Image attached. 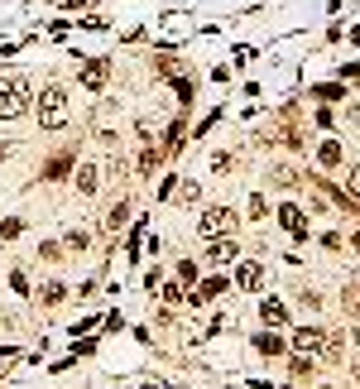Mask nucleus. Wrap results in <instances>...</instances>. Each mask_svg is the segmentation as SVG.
Here are the masks:
<instances>
[{"mask_svg": "<svg viewBox=\"0 0 360 389\" xmlns=\"http://www.w3.org/2000/svg\"><path fill=\"white\" fill-rule=\"evenodd\" d=\"M34 106V87L29 73H0V120H19Z\"/></svg>", "mask_w": 360, "mask_h": 389, "instance_id": "f257e3e1", "label": "nucleus"}, {"mask_svg": "<svg viewBox=\"0 0 360 389\" xmlns=\"http://www.w3.org/2000/svg\"><path fill=\"white\" fill-rule=\"evenodd\" d=\"M68 115H73V106H68V92H63V87H44V92H39V125H44V130H63Z\"/></svg>", "mask_w": 360, "mask_h": 389, "instance_id": "f03ea898", "label": "nucleus"}, {"mask_svg": "<svg viewBox=\"0 0 360 389\" xmlns=\"http://www.w3.org/2000/svg\"><path fill=\"white\" fill-rule=\"evenodd\" d=\"M236 226H240L236 207H207V211L197 216V236H202V240H216V236H231Z\"/></svg>", "mask_w": 360, "mask_h": 389, "instance_id": "7ed1b4c3", "label": "nucleus"}, {"mask_svg": "<svg viewBox=\"0 0 360 389\" xmlns=\"http://www.w3.org/2000/svg\"><path fill=\"white\" fill-rule=\"evenodd\" d=\"M278 226H283L293 240H307V216H303L298 202H283V207H278Z\"/></svg>", "mask_w": 360, "mask_h": 389, "instance_id": "20e7f679", "label": "nucleus"}, {"mask_svg": "<svg viewBox=\"0 0 360 389\" xmlns=\"http://www.w3.org/2000/svg\"><path fill=\"white\" fill-rule=\"evenodd\" d=\"M106 77H111V58H91V63H82V73H77V82H82L87 92H101Z\"/></svg>", "mask_w": 360, "mask_h": 389, "instance_id": "39448f33", "label": "nucleus"}, {"mask_svg": "<svg viewBox=\"0 0 360 389\" xmlns=\"http://www.w3.org/2000/svg\"><path fill=\"white\" fill-rule=\"evenodd\" d=\"M265 279H269V274H265V265H260V260H240L236 284H240L245 293H260V289H265Z\"/></svg>", "mask_w": 360, "mask_h": 389, "instance_id": "423d86ee", "label": "nucleus"}, {"mask_svg": "<svg viewBox=\"0 0 360 389\" xmlns=\"http://www.w3.org/2000/svg\"><path fill=\"white\" fill-rule=\"evenodd\" d=\"M73 188H77L82 197H96V188H101V169H96L91 159H82V164H77V173H73Z\"/></svg>", "mask_w": 360, "mask_h": 389, "instance_id": "0eeeda50", "label": "nucleus"}, {"mask_svg": "<svg viewBox=\"0 0 360 389\" xmlns=\"http://www.w3.org/2000/svg\"><path fill=\"white\" fill-rule=\"evenodd\" d=\"M207 255H211V260H216V265H231V260H236V255H240V240H236V236H216V240H211V250H207Z\"/></svg>", "mask_w": 360, "mask_h": 389, "instance_id": "6e6552de", "label": "nucleus"}, {"mask_svg": "<svg viewBox=\"0 0 360 389\" xmlns=\"http://www.w3.org/2000/svg\"><path fill=\"white\" fill-rule=\"evenodd\" d=\"M293 346H298L303 356H312V351H322V346H327V336H322L317 327H298V332H293Z\"/></svg>", "mask_w": 360, "mask_h": 389, "instance_id": "1a4fd4ad", "label": "nucleus"}, {"mask_svg": "<svg viewBox=\"0 0 360 389\" xmlns=\"http://www.w3.org/2000/svg\"><path fill=\"white\" fill-rule=\"evenodd\" d=\"M260 322H265V327H283V322H288V307H283L278 298H265V303H260Z\"/></svg>", "mask_w": 360, "mask_h": 389, "instance_id": "9d476101", "label": "nucleus"}, {"mask_svg": "<svg viewBox=\"0 0 360 389\" xmlns=\"http://www.w3.org/2000/svg\"><path fill=\"white\" fill-rule=\"evenodd\" d=\"M250 346H255L260 356H283V351H288V346H283V336H274V332H260Z\"/></svg>", "mask_w": 360, "mask_h": 389, "instance_id": "9b49d317", "label": "nucleus"}, {"mask_svg": "<svg viewBox=\"0 0 360 389\" xmlns=\"http://www.w3.org/2000/svg\"><path fill=\"white\" fill-rule=\"evenodd\" d=\"M68 169H77V149H63V154H58V159L44 169V178H63Z\"/></svg>", "mask_w": 360, "mask_h": 389, "instance_id": "f8f14e48", "label": "nucleus"}, {"mask_svg": "<svg viewBox=\"0 0 360 389\" xmlns=\"http://www.w3.org/2000/svg\"><path fill=\"white\" fill-rule=\"evenodd\" d=\"M341 159H346V154H341V144H337V140H322V149H317V164H322V169H337Z\"/></svg>", "mask_w": 360, "mask_h": 389, "instance_id": "ddd939ff", "label": "nucleus"}, {"mask_svg": "<svg viewBox=\"0 0 360 389\" xmlns=\"http://www.w3.org/2000/svg\"><path fill=\"white\" fill-rule=\"evenodd\" d=\"M169 202H182V207H192V202H202V188H197L192 178H182L178 188H173V197H169Z\"/></svg>", "mask_w": 360, "mask_h": 389, "instance_id": "4468645a", "label": "nucleus"}, {"mask_svg": "<svg viewBox=\"0 0 360 389\" xmlns=\"http://www.w3.org/2000/svg\"><path fill=\"white\" fill-rule=\"evenodd\" d=\"M164 159H169L164 149H140V173H154V169H159Z\"/></svg>", "mask_w": 360, "mask_h": 389, "instance_id": "2eb2a0df", "label": "nucleus"}, {"mask_svg": "<svg viewBox=\"0 0 360 389\" xmlns=\"http://www.w3.org/2000/svg\"><path fill=\"white\" fill-rule=\"evenodd\" d=\"M216 293H226V279H207V284H202V293L192 298V307H197V303H207V298H216Z\"/></svg>", "mask_w": 360, "mask_h": 389, "instance_id": "dca6fc26", "label": "nucleus"}, {"mask_svg": "<svg viewBox=\"0 0 360 389\" xmlns=\"http://www.w3.org/2000/svg\"><path fill=\"white\" fill-rule=\"evenodd\" d=\"M19 231H24L19 216H5V221H0V240H19Z\"/></svg>", "mask_w": 360, "mask_h": 389, "instance_id": "f3484780", "label": "nucleus"}, {"mask_svg": "<svg viewBox=\"0 0 360 389\" xmlns=\"http://www.w3.org/2000/svg\"><path fill=\"white\" fill-rule=\"evenodd\" d=\"M178 284H197V260H178Z\"/></svg>", "mask_w": 360, "mask_h": 389, "instance_id": "a211bd4d", "label": "nucleus"}, {"mask_svg": "<svg viewBox=\"0 0 360 389\" xmlns=\"http://www.w3.org/2000/svg\"><path fill=\"white\" fill-rule=\"evenodd\" d=\"M164 303H169V307H182V303H187L182 284H164Z\"/></svg>", "mask_w": 360, "mask_h": 389, "instance_id": "6ab92c4d", "label": "nucleus"}, {"mask_svg": "<svg viewBox=\"0 0 360 389\" xmlns=\"http://www.w3.org/2000/svg\"><path fill=\"white\" fill-rule=\"evenodd\" d=\"M288 370H293V375H298V380H303V375H312V356H303V351H298V356H293V366H288Z\"/></svg>", "mask_w": 360, "mask_h": 389, "instance_id": "aec40b11", "label": "nucleus"}, {"mask_svg": "<svg viewBox=\"0 0 360 389\" xmlns=\"http://www.w3.org/2000/svg\"><path fill=\"white\" fill-rule=\"evenodd\" d=\"M63 298H68L63 284H44V303H63Z\"/></svg>", "mask_w": 360, "mask_h": 389, "instance_id": "412c9836", "label": "nucleus"}, {"mask_svg": "<svg viewBox=\"0 0 360 389\" xmlns=\"http://www.w3.org/2000/svg\"><path fill=\"white\" fill-rule=\"evenodd\" d=\"M312 120H317V125H322V130H332V125H337V111H332V106H322V111H317V115H312Z\"/></svg>", "mask_w": 360, "mask_h": 389, "instance_id": "4be33fe9", "label": "nucleus"}, {"mask_svg": "<svg viewBox=\"0 0 360 389\" xmlns=\"http://www.w3.org/2000/svg\"><path fill=\"white\" fill-rule=\"evenodd\" d=\"M211 169H216V173H231V154H226V149H221V154H211Z\"/></svg>", "mask_w": 360, "mask_h": 389, "instance_id": "5701e85b", "label": "nucleus"}, {"mask_svg": "<svg viewBox=\"0 0 360 389\" xmlns=\"http://www.w3.org/2000/svg\"><path fill=\"white\" fill-rule=\"evenodd\" d=\"M68 250H87V236L82 231H68Z\"/></svg>", "mask_w": 360, "mask_h": 389, "instance_id": "b1692460", "label": "nucleus"}, {"mask_svg": "<svg viewBox=\"0 0 360 389\" xmlns=\"http://www.w3.org/2000/svg\"><path fill=\"white\" fill-rule=\"evenodd\" d=\"M10 289H15V293H29V279H24V274L15 269V274H10Z\"/></svg>", "mask_w": 360, "mask_h": 389, "instance_id": "393cba45", "label": "nucleus"}, {"mask_svg": "<svg viewBox=\"0 0 360 389\" xmlns=\"http://www.w3.org/2000/svg\"><path fill=\"white\" fill-rule=\"evenodd\" d=\"M346 178H351V193H360V164L351 169V173H346Z\"/></svg>", "mask_w": 360, "mask_h": 389, "instance_id": "a878e982", "label": "nucleus"}, {"mask_svg": "<svg viewBox=\"0 0 360 389\" xmlns=\"http://www.w3.org/2000/svg\"><path fill=\"white\" fill-rule=\"evenodd\" d=\"M341 77H360V63H351V68H341Z\"/></svg>", "mask_w": 360, "mask_h": 389, "instance_id": "bb28decb", "label": "nucleus"}, {"mask_svg": "<svg viewBox=\"0 0 360 389\" xmlns=\"http://www.w3.org/2000/svg\"><path fill=\"white\" fill-rule=\"evenodd\" d=\"M140 389H169V385L164 380H149V385H140Z\"/></svg>", "mask_w": 360, "mask_h": 389, "instance_id": "cd10ccee", "label": "nucleus"}, {"mask_svg": "<svg viewBox=\"0 0 360 389\" xmlns=\"http://www.w3.org/2000/svg\"><path fill=\"white\" fill-rule=\"evenodd\" d=\"M351 44H356V48H360V24H356V34H351Z\"/></svg>", "mask_w": 360, "mask_h": 389, "instance_id": "c85d7f7f", "label": "nucleus"}, {"mask_svg": "<svg viewBox=\"0 0 360 389\" xmlns=\"http://www.w3.org/2000/svg\"><path fill=\"white\" fill-rule=\"evenodd\" d=\"M351 245H356V250H360V231H356V236H351Z\"/></svg>", "mask_w": 360, "mask_h": 389, "instance_id": "c756f323", "label": "nucleus"}]
</instances>
